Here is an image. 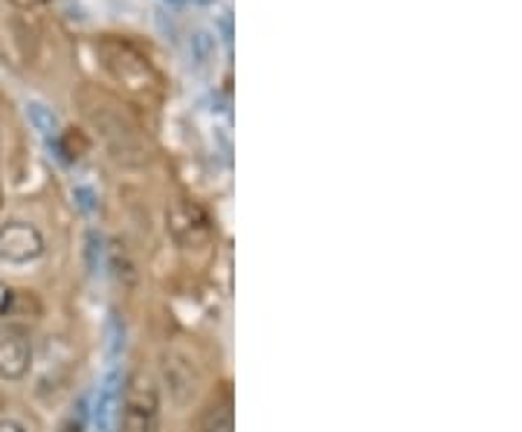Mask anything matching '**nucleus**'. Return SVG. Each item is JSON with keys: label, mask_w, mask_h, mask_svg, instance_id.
<instances>
[{"label": "nucleus", "mask_w": 522, "mask_h": 432, "mask_svg": "<svg viewBox=\"0 0 522 432\" xmlns=\"http://www.w3.org/2000/svg\"><path fill=\"white\" fill-rule=\"evenodd\" d=\"M221 30H224V41H227V44H232V21L229 18L221 21Z\"/></svg>", "instance_id": "9d476101"}, {"label": "nucleus", "mask_w": 522, "mask_h": 432, "mask_svg": "<svg viewBox=\"0 0 522 432\" xmlns=\"http://www.w3.org/2000/svg\"><path fill=\"white\" fill-rule=\"evenodd\" d=\"M0 432H26L21 421H12V418H6V421H0Z\"/></svg>", "instance_id": "1a4fd4ad"}, {"label": "nucleus", "mask_w": 522, "mask_h": 432, "mask_svg": "<svg viewBox=\"0 0 522 432\" xmlns=\"http://www.w3.org/2000/svg\"><path fill=\"white\" fill-rule=\"evenodd\" d=\"M18 6H35V4H41V0H15Z\"/></svg>", "instance_id": "9b49d317"}, {"label": "nucleus", "mask_w": 522, "mask_h": 432, "mask_svg": "<svg viewBox=\"0 0 522 432\" xmlns=\"http://www.w3.org/2000/svg\"><path fill=\"white\" fill-rule=\"evenodd\" d=\"M4 302H6V290L0 287V308H4Z\"/></svg>", "instance_id": "f8f14e48"}, {"label": "nucleus", "mask_w": 522, "mask_h": 432, "mask_svg": "<svg viewBox=\"0 0 522 432\" xmlns=\"http://www.w3.org/2000/svg\"><path fill=\"white\" fill-rule=\"evenodd\" d=\"M122 371L117 369V363L107 366V371L102 374L99 389H96V400H93V427L96 432H119V403H122Z\"/></svg>", "instance_id": "20e7f679"}, {"label": "nucleus", "mask_w": 522, "mask_h": 432, "mask_svg": "<svg viewBox=\"0 0 522 432\" xmlns=\"http://www.w3.org/2000/svg\"><path fill=\"white\" fill-rule=\"evenodd\" d=\"M203 432H236V415H232V403L229 400H218L212 403L203 415Z\"/></svg>", "instance_id": "0eeeda50"}, {"label": "nucleus", "mask_w": 522, "mask_h": 432, "mask_svg": "<svg viewBox=\"0 0 522 432\" xmlns=\"http://www.w3.org/2000/svg\"><path fill=\"white\" fill-rule=\"evenodd\" d=\"M122 432H160V389L148 371L136 369L122 386L119 403Z\"/></svg>", "instance_id": "f257e3e1"}, {"label": "nucleus", "mask_w": 522, "mask_h": 432, "mask_svg": "<svg viewBox=\"0 0 522 432\" xmlns=\"http://www.w3.org/2000/svg\"><path fill=\"white\" fill-rule=\"evenodd\" d=\"M26 119H30L33 128L44 139H50V143L61 136V119H59L56 110H52L50 105H44V102H38V99L26 102Z\"/></svg>", "instance_id": "423d86ee"}, {"label": "nucleus", "mask_w": 522, "mask_h": 432, "mask_svg": "<svg viewBox=\"0 0 522 432\" xmlns=\"http://www.w3.org/2000/svg\"><path fill=\"white\" fill-rule=\"evenodd\" d=\"M41 253H44V235L38 232V227L26 221H9L0 227V261L4 264L21 268L41 258Z\"/></svg>", "instance_id": "f03ea898"}, {"label": "nucleus", "mask_w": 522, "mask_h": 432, "mask_svg": "<svg viewBox=\"0 0 522 432\" xmlns=\"http://www.w3.org/2000/svg\"><path fill=\"white\" fill-rule=\"evenodd\" d=\"M33 366V340L21 325H0V378L21 380Z\"/></svg>", "instance_id": "7ed1b4c3"}, {"label": "nucleus", "mask_w": 522, "mask_h": 432, "mask_svg": "<svg viewBox=\"0 0 522 432\" xmlns=\"http://www.w3.org/2000/svg\"><path fill=\"white\" fill-rule=\"evenodd\" d=\"M191 50H195L198 61H206L210 59V52L215 50V38L210 33H198L195 38H191Z\"/></svg>", "instance_id": "6e6552de"}, {"label": "nucleus", "mask_w": 522, "mask_h": 432, "mask_svg": "<svg viewBox=\"0 0 522 432\" xmlns=\"http://www.w3.org/2000/svg\"><path fill=\"white\" fill-rule=\"evenodd\" d=\"M191 4H200V6H206V4H212V0H191Z\"/></svg>", "instance_id": "ddd939ff"}, {"label": "nucleus", "mask_w": 522, "mask_h": 432, "mask_svg": "<svg viewBox=\"0 0 522 432\" xmlns=\"http://www.w3.org/2000/svg\"><path fill=\"white\" fill-rule=\"evenodd\" d=\"M163 374H166V383H169V395L174 400V407H189L191 400L198 398V389H200V374L191 363V357L183 352H169L166 354V363H163Z\"/></svg>", "instance_id": "39448f33"}, {"label": "nucleus", "mask_w": 522, "mask_h": 432, "mask_svg": "<svg viewBox=\"0 0 522 432\" xmlns=\"http://www.w3.org/2000/svg\"><path fill=\"white\" fill-rule=\"evenodd\" d=\"M169 4H183V0H169Z\"/></svg>", "instance_id": "4468645a"}]
</instances>
